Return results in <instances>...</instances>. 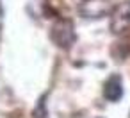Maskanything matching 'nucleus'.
<instances>
[{"mask_svg":"<svg viewBox=\"0 0 130 118\" xmlns=\"http://www.w3.org/2000/svg\"><path fill=\"white\" fill-rule=\"evenodd\" d=\"M50 38L52 41L62 48V50H70L75 41H77V32H75V25L71 20L68 18H59L54 25H52V31H50Z\"/></svg>","mask_w":130,"mask_h":118,"instance_id":"obj_1","label":"nucleus"},{"mask_svg":"<svg viewBox=\"0 0 130 118\" xmlns=\"http://www.w3.org/2000/svg\"><path fill=\"white\" fill-rule=\"evenodd\" d=\"M130 29V0H125L110 11V32L123 34Z\"/></svg>","mask_w":130,"mask_h":118,"instance_id":"obj_2","label":"nucleus"},{"mask_svg":"<svg viewBox=\"0 0 130 118\" xmlns=\"http://www.w3.org/2000/svg\"><path fill=\"white\" fill-rule=\"evenodd\" d=\"M114 4L110 0H82L80 6H78V13L84 16V18H102V16H107L110 15Z\"/></svg>","mask_w":130,"mask_h":118,"instance_id":"obj_3","label":"nucleus"},{"mask_svg":"<svg viewBox=\"0 0 130 118\" xmlns=\"http://www.w3.org/2000/svg\"><path fill=\"white\" fill-rule=\"evenodd\" d=\"M103 97L109 102H118L123 97V82H121V77L112 75V77L107 79V82L103 84Z\"/></svg>","mask_w":130,"mask_h":118,"instance_id":"obj_4","label":"nucleus"},{"mask_svg":"<svg viewBox=\"0 0 130 118\" xmlns=\"http://www.w3.org/2000/svg\"><path fill=\"white\" fill-rule=\"evenodd\" d=\"M32 118H48V109H46V97H41L34 113H32Z\"/></svg>","mask_w":130,"mask_h":118,"instance_id":"obj_5","label":"nucleus"},{"mask_svg":"<svg viewBox=\"0 0 130 118\" xmlns=\"http://www.w3.org/2000/svg\"><path fill=\"white\" fill-rule=\"evenodd\" d=\"M4 4H2V0H0V32H2V27H4Z\"/></svg>","mask_w":130,"mask_h":118,"instance_id":"obj_6","label":"nucleus"}]
</instances>
